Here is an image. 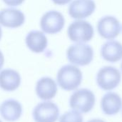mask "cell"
I'll return each instance as SVG.
<instances>
[{
	"label": "cell",
	"instance_id": "obj_1",
	"mask_svg": "<svg viewBox=\"0 0 122 122\" xmlns=\"http://www.w3.org/2000/svg\"><path fill=\"white\" fill-rule=\"evenodd\" d=\"M83 74L75 65L66 64L59 69L56 74V83L59 87L66 92L74 91L81 85Z\"/></svg>",
	"mask_w": 122,
	"mask_h": 122
},
{
	"label": "cell",
	"instance_id": "obj_2",
	"mask_svg": "<svg viewBox=\"0 0 122 122\" xmlns=\"http://www.w3.org/2000/svg\"><path fill=\"white\" fill-rule=\"evenodd\" d=\"M69 104L71 109L81 114H87L94 109L96 97L94 93L89 89H76L70 96Z\"/></svg>",
	"mask_w": 122,
	"mask_h": 122
},
{
	"label": "cell",
	"instance_id": "obj_3",
	"mask_svg": "<svg viewBox=\"0 0 122 122\" xmlns=\"http://www.w3.org/2000/svg\"><path fill=\"white\" fill-rule=\"evenodd\" d=\"M68 61L73 65L84 66L89 65L94 59L93 48L84 43L71 45L66 51Z\"/></svg>",
	"mask_w": 122,
	"mask_h": 122
},
{
	"label": "cell",
	"instance_id": "obj_4",
	"mask_svg": "<svg viewBox=\"0 0 122 122\" xmlns=\"http://www.w3.org/2000/svg\"><path fill=\"white\" fill-rule=\"evenodd\" d=\"M97 84L104 91H112L116 89L122 81L120 71L114 66H106L101 68L97 74Z\"/></svg>",
	"mask_w": 122,
	"mask_h": 122
},
{
	"label": "cell",
	"instance_id": "obj_5",
	"mask_svg": "<svg viewBox=\"0 0 122 122\" xmlns=\"http://www.w3.org/2000/svg\"><path fill=\"white\" fill-rule=\"evenodd\" d=\"M67 34L69 39L75 43H86L91 41L94 34L93 26L87 21L76 20L68 27Z\"/></svg>",
	"mask_w": 122,
	"mask_h": 122
},
{
	"label": "cell",
	"instance_id": "obj_6",
	"mask_svg": "<svg viewBox=\"0 0 122 122\" xmlns=\"http://www.w3.org/2000/svg\"><path fill=\"white\" fill-rule=\"evenodd\" d=\"M59 108L51 101H43L33 109L32 117L35 122H56L59 118Z\"/></svg>",
	"mask_w": 122,
	"mask_h": 122
},
{
	"label": "cell",
	"instance_id": "obj_7",
	"mask_svg": "<svg viewBox=\"0 0 122 122\" xmlns=\"http://www.w3.org/2000/svg\"><path fill=\"white\" fill-rule=\"evenodd\" d=\"M65 24L63 14L56 10L46 12L41 18L40 26L43 32L48 34H55L60 32Z\"/></svg>",
	"mask_w": 122,
	"mask_h": 122
},
{
	"label": "cell",
	"instance_id": "obj_8",
	"mask_svg": "<svg viewBox=\"0 0 122 122\" xmlns=\"http://www.w3.org/2000/svg\"><path fill=\"white\" fill-rule=\"evenodd\" d=\"M121 29L120 21L113 16H103L99 20L97 24L99 34L106 39H113L118 36Z\"/></svg>",
	"mask_w": 122,
	"mask_h": 122
},
{
	"label": "cell",
	"instance_id": "obj_9",
	"mask_svg": "<svg viewBox=\"0 0 122 122\" xmlns=\"http://www.w3.org/2000/svg\"><path fill=\"white\" fill-rule=\"evenodd\" d=\"M35 92L39 99L42 101H50L57 94L58 84L51 77H41L36 84Z\"/></svg>",
	"mask_w": 122,
	"mask_h": 122
},
{
	"label": "cell",
	"instance_id": "obj_10",
	"mask_svg": "<svg viewBox=\"0 0 122 122\" xmlns=\"http://www.w3.org/2000/svg\"><path fill=\"white\" fill-rule=\"evenodd\" d=\"M96 9L94 0H74L69 6V16L75 19H83L91 16Z\"/></svg>",
	"mask_w": 122,
	"mask_h": 122
},
{
	"label": "cell",
	"instance_id": "obj_11",
	"mask_svg": "<svg viewBox=\"0 0 122 122\" xmlns=\"http://www.w3.org/2000/svg\"><path fill=\"white\" fill-rule=\"evenodd\" d=\"M0 114L6 122H16L23 114L22 104L14 99H6L0 105Z\"/></svg>",
	"mask_w": 122,
	"mask_h": 122
},
{
	"label": "cell",
	"instance_id": "obj_12",
	"mask_svg": "<svg viewBox=\"0 0 122 122\" xmlns=\"http://www.w3.org/2000/svg\"><path fill=\"white\" fill-rule=\"evenodd\" d=\"M25 21V15L19 9L14 8L4 9L0 11V25L16 29L20 27Z\"/></svg>",
	"mask_w": 122,
	"mask_h": 122
},
{
	"label": "cell",
	"instance_id": "obj_13",
	"mask_svg": "<svg viewBox=\"0 0 122 122\" xmlns=\"http://www.w3.org/2000/svg\"><path fill=\"white\" fill-rule=\"evenodd\" d=\"M21 83L20 74L13 69L0 70V89L4 92H11L17 90Z\"/></svg>",
	"mask_w": 122,
	"mask_h": 122
},
{
	"label": "cell",
	"instance_id": "obj_14",
	"mask_svg": "<svg viewBox=\"0 0 122 122\" xmlns=\"http://www.w3.org/2000/svg\"><path fill=\"white\" fill-rule=\"evenodd\" d=\"M122 107V97L116 92H109L107 93L101 100V109L105 115H116L120 112Z\"/></svg>",
	"mask_w": 122,
	"mask_h": 122
},
{
	"label": "cell",
	"instance_id": "obj_15",
	"mask_svg": "<svg viewBox=\"0 0 122 122\" xmlns=\"http://www.w3.org/2000/svg\"><path fill=\"white\" fill-rule=\"evenodd\" d=\"M26 44L29 49L34 53H41L47 47L48 40L44 32L33 30L29 32L25 39Z\"/></svg>",
	"mask_w": 122,
	"mask_h": 122
},
{
	"label": "cell",
	"instance_id": "obj_16",
	"mask_svg": "<svg viewBox=\"0 0 122 122\" xmlns=\"http://www.w3.org/2000/svg\"><path fill=\"white\" fill-rule=\"evenodd\" d=\"M102 57L107 61L116 63L122 59V44L118 41L110 40L101 48Z\"/></svg>",
	"mask_w": 122,
	"mask_h": 122
},
{
	"label": "cell",
	"instance_id": "obj_17",
	"mask_svg": "<svg viewBox=\"0 0 122 122\" xmlns=\"http://www.w3.org/2000/svg\"><path fill=\"white\" fill-rule=\"evenodd\" d=\"M59 122H84L82 114L71 109L63 114L59 118Z\"/></svg>",
	"mask_w": 122,
	"mask_h": 122
},
{
	"label": "cell",
	"instance_id": "obj_18",
	"mask_svg": "<svg viewBox=\"0 0 122 122\" xmlns=\"http://www.w3.org/2000/svg\"><path fill=\"white\" fill-rule=\"evenodd\" d=\"M3 2L9 6H17L21 5L24 0H2Z\"/></svg>",
	"mask_w": 122,
	"mask_h": 122
},
{
	"label": "cell",
	"instance_id": "obj_19",
	"mask_svg": "<svg viewBox=\"0 0 122 122\" xmlns=\"http://www.w3.org/2000/svg\"><path fill=\"white\" fill-rule=\"evenodd\" d=\"M71 0H52V1L56 4V5H60V6H62V5H65V4H67L68 3H69Z\"/></svg>",
	"mask_w": 122,
	"mask_h": 122
},
{
	"label": "cell",
	"instance_id": "obj_20",
	"mask_svg": "<svg viewBox=\"0 0 122 122\" xmlns=\"http://www.w3.org/2000/svg\"><path fill=\"white\" fill-rule=\"evenodd\" d=\"M4 64V56L3 53L0 51V70L2 69Z\"/></svg>",
	"mask_w": 122,
	"mask_h": 122
},
{
	"label": "cell",
	"instance_id": "obj_21",
	"mask_svg": "<svg viewBox=\"0 0 122 122\" xmlns=\"http://www.w3.org/2000/svg\"><path fill=\"white\" fill-rule=\"evenodd\" d=\"M87 122H106L105 121H104L103 119H91L89 121H88Z\"/></svg>",
	"mask_w": 122,
	"mask_h": 122
},
{
	"label": "cell",
	"instance_id": "obj_22",
	"mask_svg": "<svg viewBox=\"0 0 122 122\" xmlns=\"http://www.w3.org/2000/svg\"><path fill=\"white\" fill-rule=\"evenodd\" d=\"M1 36H2V30H1V27L0 26V40L1 39Z\"/></svg>",
	"mask_w": 122,
	"mask_h": 122
},
{
	"label": "cell",
	"instance_id": "obj_23",
	"mask_svg": "<svg viewBox=\"0 0 122 122\" xmlns=\"http://www.w3.org/2000/svg\"><path fill=\"white\" fill-rule=\"evenodd\" d=\"M121 69H122V64H121Z\"/></svg>",
	"mask_w": 122,
	"mask_h": 122
},
{
	"label": "cell",
	"instance_id": "obj_24",
	"mask_svg": "<svg viewBox=\"0 0 122 122\" xmlns=\"http://www.w3.org/2000/svg\"><path fill=\"white\" fill-rule=\"evenodd\" d=\"M0 122H1V119H0Z\"/></svg>",
	"mask_w": 122,
	"mask_h": 122
}]
</instances>
